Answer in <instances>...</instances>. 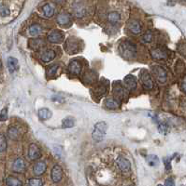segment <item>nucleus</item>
Segmentation results:
<instances>
[{
  "label": "nucleus",
  "instance_id": "nucleus-1",
  "mask_svg": "<svg viewBox=\"0 0 186 186\" xmlns=\"http://www.w3.org/2000/svg\"><path fill=\"white\" fill-rule=\"evenodd\" d=\"M119 50L122 54V56L127 60H130L135 57L137 50H136V46L131 43L130 41H124L120 46H119Z\"/></svg>",
  "mask_w": 186,
  "mask_h": 186
},
{
  "label": "nucleus",
  "instance_id": "nucleus-2",
  "mask_svg": "<svg viewBox=\"0 0 186 186\" xmlns=\"http://www.w3.org/2000/svg\"><path fill=\"white\" fill-rule=\"evenodd\" d=\"M107 128H108V127H107L106 122H104V121L97 122L95 125L94 130H93V133H92L93 139H94L95 141L97 142V143L101 142L102 140L104 139V137L106 136Z\"/></svg>",
  "mask_w": 186,
  "mask_h": 186
},
{
  "label": "nucleus",
  "instance_id": "nucleus-3",
  "mask_svg": "<svg viewBox=\"0 0 186 186\" xmlns=\"http://www.w3.org/2000/svg\"><path fill=\"white\" fill-rule=\"evenodd\" d=\"M140 82L145 89H152L153 87V82L151 77V75L146 70H142L140 72Z\"/></svg>",
  "mask_w": 186,
  "mask_h": 186
},
{
  "label": "nucleus",
  "instance_id": "nucleus-4",
  "mask_svg": "<svg viewBox=\"0 0 186 186\" xmlns=\"http://www.w3.org/2000/svg\"><path fill=\"white\" fill-rule=\"evenodd\" d=\"M152 73H153L155 78L158 80V82H160V83L167 82V78H168L167 72L161 66H152Z\"/></svg>",
  "mask_w": 186,
  "mask_h": 186
},
{
  "label": "nucleus",
  "instance_id": "nucleus-5",
  "mask_svg": "<svg viewBox=\"0 0 186 186\" xmlns=\"http://www.w3.org/2000/svg\"><path fill=\"white\" fill-rule=\"evenodd\" d=\"M116 163H117V166L119 168V169L125 173H128L131 170V164L130 161L128 159H126L125 157L123 156H119L116 160Z\"/></svg>",
  "mask_w": 186,
  "mask_h": 186
},
{
  "label": "nucleus",
  "instance_id": "nucleus-6",
  "mask_svg": "<svg viewBox=\"0 0 186 186\" xmlns=\"http://www.w3.org/2000/svg\"><path fill=\"white\" fill-rule=\"evenodd\" d=\"M65 50L69 54L76 53L79 50V44H78L77 40L74 38L67 39V41L65 42Z\"/></svg>",
  "mask_w": 186,
  "mask_h": 186
},
{
  "label": "nucleus",
  "instance_id": "nucleus-7",
  "mask_svg": "<svg viewBox=\"0 0 186 186\" xmlns=\"http://www.w3.org/2000/svg\"><path fill=\"white\" fill-rule=\"evenodd\" d=\"M51 177L53 182H59L62 178H63V169L60 166L55 165L53 169H52V173H51Z\"/></svg>",
  "mask_w": 186,
  "mask_h": 186
},
{
  "label": "nucleus",
  "instance_id": "nucleus-8",
  "mask_svg": "<svg viewBox=\"0 0 186 186\" xmlns=\"http://www.w3.org/2000/svg\"><path fill=\"white\" fill-rule=\"evenodd\" d=\"M28 156L31 160H37V159L40 158L41 153L36 144H34V143L30 144L29 149H28Z\"/></svg>",
  "mask_w": 186,
  "mask_h": 186
},
{
  "label": "nucleus",
  "instance_id": "nucleus-9",
  "mask_svg": "<svg viewBox=\"0 0 186 186\" xmlns=\"http://www.w3.org/2000/svg\"><path fill=\"white\" fill-rule=\"evenodd\" d=\"M68 71L70 72V74L73 75H80L81 71V65L78 61H72L68 65Z\"/></svg>",
  "mask_w": 186,
  "mask_h": 186
},
{
  "label": "nucleus",
  "instance_id": "nucleus-10",
  "mask_svg": "<svg viewBox=\"0 0 186 186\" xmlns=\"http://www.w3.org/2000/svg\"><path fill=\"white\" fill-rule=\"evenodd\" d=\"M12 169L15 172H22L25 171L26 169V164H25V161L22 160V158H17L14 162H13V165H12Z\"/></svg>",
  "mask_w": 186,
  "mask_h": 186
},
{
  "label": "nucleus",
  "instance_id": "nucleus-11",
  "mask_svg": "<svg viewBox=\"0 0 186 186\" xmlns=\"http://www.w3.org/2000/svg\"><path fill=\"white\" fill-rule=\"evenodd\" d=\"M125 85L127 89L129 90H132V89H135L137 87V79L134 76L132 75H128L125 77Z\"/></svg>",
  "mask_w": 186,
  "mask_h": 186
},
{
  "label": "nucleus",
  "instance_id": "nucleus-12",
  "mask_svg": "<svg viewBox=\"0 0 186 186\" xmlns=\"http://www.w3.org/2000/svg\"><path fill=\"white\" fill-rule=\"evenodd\" d=\"M152 57L155 60H166L168 58L167 52L162 49H154L151 52Z\"/></svg>",
  "mask_w": 186,
  "mask_h": 186
},
{
  "label": "nucleus",
  "instance_id": "nucleus-13",
  "mask_svg": "<svg viewBox=\"0 0 186 186\" xmlns=\"http://www.w3.org/2000/svg\"><path fill=\"white\" fill-rule=\"evenodd\" d=\"M128 28L135 35H137L141 32V25H140V23H139V21L137 20H130L129 24H128Z\"/></svg>",
  "mask_w": 186,
  "mask_h": 186
},
{
  "label": "nucleus",
  "instance_id": "nucleus-14",
  "mask_svg": "<svg viewBox=\"0 0 186 186\" xmlns=\"http://www.w3.org/2000/svg\"><path fill=\"white\" fill-rule=\"evenodd\" d=\"M48 39L52 43H61L64 39V35L58 31H53L48 35Z\"/></svg>",
  "mask_w": 186,
  "mask_h": 186
},
{
  "label": "nucleus",
  "instance_id": "nucleus-15",
  "mask_svg": "<svg viewBox=\"0 0 186 186\" xmlns=\"http://www.w3.org/2000/svg\"><path fill=\"white\" fill-rule=\"evenodd\" d=\"M8 67L10 72L12 74L15 71L19 69V63H18V60L14 57H9L8 58Z\"/></svg>",
  "mask_w": 186,
  "mask_h": 186
},
{
  "label": "nucleus",
  "instance_id": "nucleus-16",
  "mask_svg": "<svg viewBox=\"0 0 186 186\" xmlns=\"http://www.w3.org/2000/svg\"><path fill=\"white\" fill-rule=\"evenodd\" d=\"M71 21V19H70V16H69L67 13H65V12H62L58 15L57 17V22L59 23L60 25H66L68 24L69 22Z\"/></svg>",
  "mask_w": 186,
  "mask_h": 186
},
{
  "label": "nucleus",
  "instance_id": "nucleus-17",
  "mask_svg": "<svg viewBox=\"0 0 186 186\" xmlns=\"http://www.w3.org/2000/svg\"><path fill=\"white\" fill-rule=\"evenodd\" d=\"M46 169H47V166H46L44 162H38L34 167V173L37 176H40L45 172Z\"/></svg>",
  "mask_w": 186,
  "mask_h": 186
},
{
  "label": "nucleus",
  "instance_id": "nucleus-18",
  "mask_svg": "<svg viewBox=\"0 0 186 186\" xmlns=\"http://www.w3.org/2000/svg\"><path fill=\"white\" fill-rule=\"evenodd\" d=\"M38 116L42 120H47L52 116V112L47 108H42L38 111Z\"/></svg>",
  "mask_w": 186,
  "mask_h": 186
},
{
  "label": "nucleus",
  "instance_id": "nucleus-19",
  "mask_svg": "<svg viewBox=\"0 0 186 186\" xmlns=\"http://www.w3.org/2000/svg\"><path fill=\"white\" fill-rule=\"evenodd\" d=\"M42 32V27L38 24V23H35V24L31 25L29 28V33L32 36H38L41 34Z\"/></svg>",
  "mask_w": 186,
  "mask_h": 186
},
{
  "label": "nucleus",
  "instance_id": "nucleus-20",
  "mask_svg": "<svg viewBox=\"0 0 186 186\" xmlns=\"http://www.w3.org/2000/svg\"><path fill=\"white\" fill-rule=\"evenodd\" d=\"M54 57H55V52L53 50H47L42 54L41 60L45 62H48V61H51L52 60H53Z\"/></svg>",
  "mask_w": 186,
  "mask_h": 186
},
{
  "label": "nucleus",
  "instance_id": "nucleus-21",
  "mask_svg": "<svg viewBox=\"0 0 186 186\" xmlns=\"http://www.w3.org/2000/svg\"><path fill=\"white\" fill-rule=\"evenodd\" d=\"M73 11H74V14L76 15V17H78V18H82L86 14V9L81 5L75 6Z\"/></svg>",
  "mask_w": 186,
  "mask_h": 186
},
{
  "label": "nucleus",
  "instance_id": "nucleus-22",
  "mask_svg": "<svg viewBox=\"0 0 186 186\" xmlns=\"http://www.w3.org/2000/svg\"><path fill=\"white\" fill-rule=\"evenodd\" d=\"M42 10L46 17H52L54 14V9L51 4H45L42 7Z\"/></svg>",
  "mask_w": 186,
  "mask_h": 186
},
{
  "label": "nucleus",
  "instance_id": "nucleus-23",
  "mask_svg": "<svg viewBox=\"0 0 186 186\" xmlns=\"http://www.w3.org/2000/svg\"><path fill=\"white\" fill-rule=\"evenodd\" d=\"M121 19V16L118 12L116 11H112V12H109L108 14V20L110 22V23H116L118 22Z\"/></svg>",
  "mask_w": 186,
  "mask_h": 186
},
{
  "label": "nucleus",
  "instance_id": "nucleus-24",
  "mask_svg": "<svg viewBox=\"0 0 186 186\" xmlns=\"http://www.w3.org/2000/svg\"><path fill=\"white\" fill-rule=\"evenodd\" d=\"M6 183H7V186H22V182L20 180L11 176H10L6 180Z\"/></svg>",
  "mask_w": 186,
  "mask_h": 186
},
{
  "label": "nucleus",
  "instance_id": "nucleus-25",
  "mask_svg": "<svg viewBox=\"0 0 186 186\" xmlns=\"http://www.w3.org/2000/svg\"><path fill=\"white\" fill-rule=\"evenodd\" d=\"M29 44H30V46L34 50H38L39 48L44 45V41L41 40V39H38V38H35V39H31L29 41Z\"/></svg>",
  "mask_w": 186,
  "mask_h": 186
},
{
  "label": "nucleus",
  "instance_id": "nucleus-26",
  "mask_svg": "<svg viewBox=\"0 0 186 186\" xmlns=\"http://www.w3.org/2000/svg\"><path fill=\"white\" fill-rule=\"evenodd\" d=\"M8 135L11 140H16L19 136V130L16 127H10L8 130Z\"/></svg>",
  "mask_w": 186,
  "mask_h": 186
},
{
  "label": "nucleus",
  "instance_id": "nucleus-27",
  "mask_svg": "<svg viewBox=\"0 0 186 186\" xmlns=\"http://www.w3.org/2000/svg\"><path fill=\"white\" fill-rule=\"evenodd\" d=\"M115 86H114V94L115 95H117L119 98H123V96H124V87L119 84V83H117V84H114Z\"/></svg>",
  "mask_w": 186,
  "mask_h": 186
},
{
  "label": "nucleus",
  "instance_id": "nucleus-28",
  "mask_svg": "<svg viewBox=\"0 0 186 186\" xmlns=\"http://www.w3.org/2000/svg\"><path fill=\"white\" fill-rule=\"evenodd\" d=\"M105 104L109 109H116V108L119 106L118 102L116 101V100H114V99H108V100H106Z\"/></svg>",
  "mask_w": 186,
  "mask_h": 186
},
{
  "label": "nucleus",
  "instance_id": "nucleus-29",
  "mask_svg": "<svg viewBox=\"0 0 186 186\" xmlns=\"http://www.w3.org/2000/svg\"><path fill=\"white\" fill-rule=\"evenodd\" d=\"M75 124V121L72 117H67L65 119L63 120L62 122V125H63V128H72Z\"/></svg>",
  "mask_w": 186,
  "mask_h": 186
},
{
  "label": "nucleus",
  "instance_id": "nucleus-30",
  "mask_svg": "<svg viewBox=\"0 0 186 186\" xmlns=\"http://www.w3.org/2000/svg\"><path fill=\"white\" fill-rule=\"evenodd\" d=\"M147 162L150 166L153 167V166H157L159 164V159L156 155H149V156H147Z\"/></svg>",
  "mask_w": 186,
  "mask_h": 186
},
{
  "label": "nucleus",
  "instance_id": "nucleus-31",
  "mask_svg": "<svg viewBox=\"0 0 186 186\" xmlns=\"http://www.w3.org/2000/svg\"><path fill=\"white\" fill-rule=\"evenodd\" d=\"M6 149H7L6 138H5V136L2 133H0V153L6 151Z\"/></svg>",
  "mask_w": 186,
  "mask_h": 186
},
{
  "label": "nucleus",
  "instance_id": "nucleus-32",
  "mask_svg": "<svg viewBox=\"0 0 186 186\" xmlns=\"http://www.w3.org/2000/svg\"><path fill=\"white\" fill-rule=\"evenodd\" d=\"M10 13V10L6 5H4V4L0 5V16L6 17V16H9Z\"/></svg>",
  "mask_w": 186,
  "mask_h": 186
},
{
  "label": "nucleus",
  "instance_id": "nucleus-33",
  "mask_svg": "<svg viewBox=\"0 0 186 186\" xmlns=\"http://www.w3.org/2000/svg\"><path fill=\"white\" fill-rule=\"evenodd\" d=\"M29 186H42V180L39 179H30L28 181Z\"/></svg>",
  "mask_w": 186,
  "mask_h": 186
},
{
  "label": "nucleus",
  "instance_id": "nucleus-34",
  "mask_svg": "<svg viewBox=\"0 0 186 186\" xmlns=\"http://www.w3.org/2000/svg\"><path fill=\"white\" fill-rule=\"evenodd\" d=\"M57 69H58V66H57V65H53V66H51V67L47 70V75H49V76L55 75V73H56V71H57Z\"/></svg>",
  "mask_w": 186,
  "mask_h": 186
},
{
  "label": "nucleus",
  "instance_id": "nucleus-35",
  "mask_svg": "<svg viewBox=\"0 0 186 186\" xmlns=\"http://www.w3.org/2000/svg\"><path fill=\"white\" fill-rule=\"evenodd\" d=\"M8 118V112H7V108L3 109L0 113V121H5Z\"/></svg>",
  "mask_w": 186,
  "mask_h": 186
},
{
  "label": "nucleus",
  "instance_id": "nucleus-36",
  "mask_svg": "<svg viewBox=\"0 0 186 186\" xmlns=\"http://www.w3.org/2000/svg\"><path fill=\"white\" fill-rule=\"evenodd\" d=\"M159 131L163 134H167L168 131V127L166 124H161L159 126Z\"/></svg>",
  "mask_w": 186,
  "mask_h": 186
},
{
  "label": "nucleus",
  "instance_id": "nucleus-37",
  "mask_svg": "<svg viewBox=\"0 0 186 186\" xmlns=\"http://www.w3.org/2000/svg\"><path fill=\"white\" fill-rule=\"evenodd\" d=\"M143 40L145 42H151L152 40V34L151 32H148L146 33L144 35H143Z\"/></svg>",
  "mask_w": 186,
  "mask_h": 186
},
{
  "label": "nucleus",
  "instance_id": "nucleus-38",
  "mask_svg": "<svg viewBox=\"0 0 186 186\" xmlns=\"http://www.w3.org/2000/svg\"><path fill=\"white\" fill-rule=\"evenodd\" d=\"M166 186H175L174 181H173V180L171 178H169V179H168L166 180Z\"/></svg>",
  "mask_w": 186,
  "mask_h": 186
},
{
  "label": "nucleus",
  "instance_id": "nucleus-39",
  "mask_svg": "<svg viewBox=\"0 0 186 186\" xmlns=\"http://www.w3.org/2000/svg\"><path fill=\"white\" fill-rule=\"evenodd\" d=\"M181 87H182V90L186 93V76H185V77L183 78V80H182Z\"/></svg>",
  "mask_w": 186,
  "mask_h": 186
},
{
  "label": "nucleus",
  "instance_id": "nucleus-40",
  "mask_svg": "<svg viewBox=\"0 0 186 186\" xmlns=\"http://www.w3.org/2000/svg\"><path fill=\"white\" fill-rule=\"evenodd\" d=\"M164 162H165V164H166L167 169H170V162H169V159L164 158Z\"/></svg>",
  "mask_w": 186,
  "mask_h": 186
},
{
  "label": "nucleus",
  "instance_id": "nucleus-41",
  "mask_svg": "<svg viewBox=\"0 0 186 186\" xmlns=\"http://www.w3.org/2000/svg\"><path fill=\"white\" fill-rule=\"evenodd\" d=\"M157 186H163V185H161V184H159V185H157Z\"/></svg>",
  "mask_w": 186,
  "mask_h": 186
},
{
  "label": "nucleus",
  "instance_id": "nucleus-42",
  "mask_svg": "<svg viewBox=\"0 0 186 186\" xmlns=\"http://www.w3.org/2000/svg\"><path fill=\"white\" fill-rule=\"evenodd\" d=\"M129 186H132V185H129Z\"/></svg>",
  "mask_w": 186,
  "mask_h": 186
}]
</instances>
